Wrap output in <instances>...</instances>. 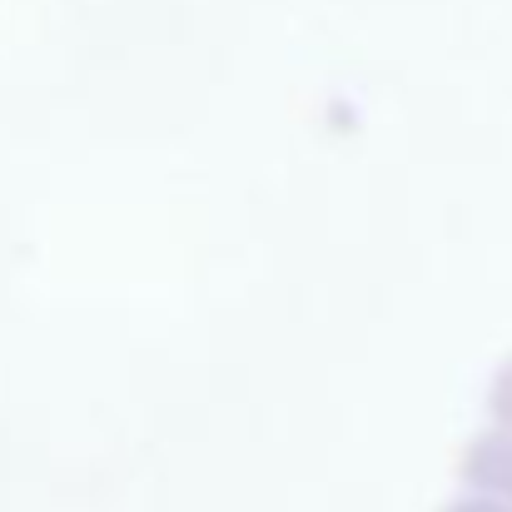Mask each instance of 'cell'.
<instances>
[{"label":"cell","mask_w":512,"mask_h":512,"mask_svg":"<svg viewBox=\"0 0 512 512\" xmlns=\"http://www.w3.org/2000/svg\"><path fill=\"white\" fill-rule=\"evenodd\" d=\"M463 483L473 493H488V498L512 503V433L508 428H493V433H483V438L468 443V453H463Z\"/></svg>","instance_id":"obj_1"},{"label":"cell","mask_w":512,"mask_h":512,"mask_svg":"<svg viewBox=\"0 0 512 512\" xmlns=\"http://www.w3.org/2000/svg\"><path fill=\"white\" fill-rule=\"evenodd\" d=\"M488 413H493V428H508L512 433V358L493 373V388H488Z\"/></svg>","instance_id":"obj_2"},{"label":"cell","mask_w":512,"mask_h":512,"mask_svg":"<svg viewBox=\"0 0 512 512\" xmlns=\"http://www.w3.org/2000/svg\"><path fill=\"white\" fill-rule=\"evenodd\" d=\"M443 512H512V503H503V498H488V493H473V488H468V498L448 503Z\"/></svg>","instance_id":"obj_3"}]
</instances>
